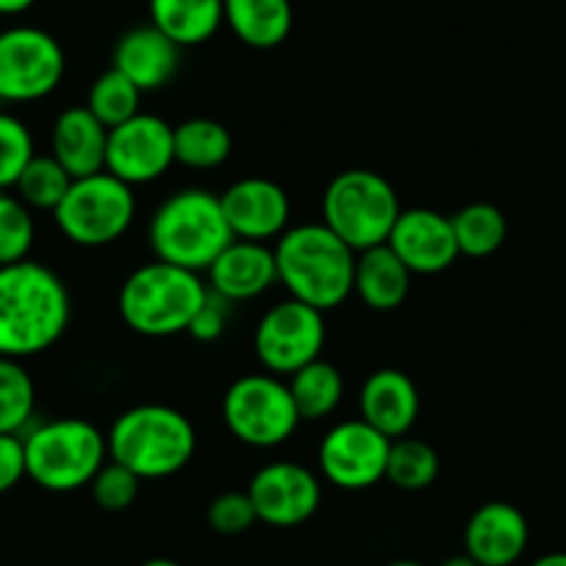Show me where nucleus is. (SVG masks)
Segmentation results:
<instances>
[{"label": "nucleus", "mask_w": 566, "mask_h": 566, "mask_svg": "<svg viewBox=\"0 0 566 566\" xmlns=\"http://www.w3.org/2000/svg\"><path fill=\"white\" fill-rule=\"evenodd\" d=\"M73 317L67 283L40 261L0 266V356L23 358L51 350Z\"/></svg>", "instance_id": "nucleus-1"}, {"label": "nucleus", "mask_w": 566, "mask_h": 566, "mask_svg": "<svg viewBox=\"0 0 566 566\" xmlns=\"http://www.w3.org/2000/svg\"><path fill=\"white\" fill-rule=\"evenodd\" d=\"M272 250L277 283H283L295 301L319 312H334L353 295L356 250L347 248L325 222L286 228Z\"/></svg>", "instance_id": "nucleus-2"}, {"label": "nucleus", "mask_w": 566, "mask_h": 566, "mask_svg": "<svg viewBox=\"0 0 566 566\" xmlns=\"http://www.w3.org/2000/svg\"><path fill=\"white\" fill-rule=\"evenodd\" d=\"M106 442L108 459L134 472L139 481H161L178 475L195 459L198 433L178 408L145 402L114 419Z\"/></svg>", "instance_id": "nucleus-3"}, {"label": "nucleus", "mask_w": 566, "mask_h": 566, "mask_svg": "<svg viewBox=\"0 0 566 566\" xmlns=\"http://www.w3.org/2000/svg\"><path fill=\"white\" fill-rule=\"evenodd\" d=\"M209 295L200 272L150 261L130 272L119 286L117 312L134 334L148 339L187 334L195 314Z\"/></svg>", "instance_id": "nucleus-4"}, {"label": "nucleus", "mask_w": 566, "mask_h": 566, "mask_svg": "<svg viewBox=\"0 0 566 566\" xmlns=\"http://www.w3.org/2000/svg\"><path fill=\"white\" fill-rule=\"evenodd\" d=\"M231 239L220 195L198 187L170 195L148 226V244L156 259L192 272L209 270Z\"/></svg>", "instance_id": "nucleus-5"}, {"label": "nucleus", "mask_w": 566, "mask_h": 566, "mask_svg": "<svg viewBox=\"0 0 566 566\" xmlns=\"http://www.w3.org/2000/svg\"><path fill=\"white\" fill-rule=\"evenodd\" d=\"M25 475L45 492L67 494L90 486L108 461L101 428L81 417L48 419L23 433Z\"/></svg>", "instance_id": "nucleus-6"}, {"label": "nucleus", "mask_w": 566, "mask_h": 566, "mask_svg": "<svg viewBox=\"0 0 566 566\" xmlns=\"http://www.w3.org/2000/svg\"><path fill=\"white\" fill-rule=\"evenodd\" d=\"M400 211L397 189L373 170L339 172L323 195V222L356 253L386 244Z\"/></svg>", "instance_id": "nucleus-7"}, {"label": "nucleus", "mask_w": 566, "mask_h": 566, "mask_svg": "<svg viewBox=\"0 0 566 566\" xmlns=\"http://www.w3.org/2000/svg\"><path fill=\"white\" fill-rule=\"evenodd\" d=\"M222 419L237 442L255 450H272L295 437L303 422L281 375H242L222 397Z\"/></svg>", "instance_id": "nucleus-8"}, {"label": "nucleus", "mask_w": 566, "mask_h": 566, "mask_svg": "<svg viewBox=\"0 0 566 566\" xmlns=\"http://www.w3.org/2000/svg\"><path fill=\"white\" fill-rule=\"evenodd\" d=\"M136 217L134 187L112 172L75 178L53 211L59 231L78 248H106L117 242Z\"/></svg>", "instance_id": "nucleus-9"}, {"label": "nucleus", "mask_w": 566, "mask_h": 566, "mask_svg": "<svg viewBox=\"0 0 566 566\" xmlns=\"http://www.w3.org/2000/svg\"><path fill=\"white\" fill-rule=\"evenodd\" d=\"M67 70L62 45L48 31L14 25L0 31V101L34 103L59 90Z\"/></svg>", "instance_id": "nucleus-10"}, {"label": "nucleus", "mask_w": 566, "mask_h": 566, "mask_svg": "<svg viewBox=\"0 0 566 566\" xmlns=\"http://www.w3.org/2000/svg\"><path fill=\"white\" fill-rule=\"evenodd\" d=\"M325 347V312L306 303L281 301L261 314L253 334V350L272 375H295L317 361Z\"/></svg>", "instance_id": "nucleus-11"}, {"label": "nucleus", "mask_w": 566, "mask_h": 566, "mask_svg": "<svg viewBox=\"0 0 566 566\" xmlns=\"http://www.w3.org/2000/svg\"><path fill=\"white\" fill-rule=\"evenodd\" d=\"M391 439L358 419L334 424L317 450V464L325 481L345 492H364L386 478Z\"/></svg>", "instance_id": "nucleus-12"}, {"label": "nucleus", "mask_w": 566, "mask_h": 566, "mask_svg": "<svg viewBox=\"0 0 566 566\" xmlns=\"http://www.w3.org/2000/svg\"><path fill=\"white\" fill-rule=\"evenodd\" d=\"M176 165L172 125L156 114H136L128 123L108 128L106 172L128 187L159 181Z\"/></svg>", "instance_id": "nucleus-13"}, {"label": "nucleus", "mask_w": 566, "mask_h": 566, "mask_svg": "<svg viewBox=\"0 0 566 566\" xmlns=\"http://www.w3.org/2000/svg\"><path fill=\"white\" fill-rule=\"evenodd\" d=\"M248 494L259 522L272 527H297L317 514L323 483L297 461H272L255 472Z\"/></svg>", "instance_id": "nucleus-14"}, {"label": "nucleus", "mask_w": 566, "mask_h": 566, "mask_svg": "<svg viewBox=\"0 0 566 566\" xmlns=\"http://www.w3.org/2000/svg\"><path fill=\"white\" fill-rule=\"evenodd\" d=\"M220 203L233 239L270 242L290 228V195L270 178H239L220 195Z\"/></svg>", "instance_id": "nucleus-15"}, {"label": "nucleus", "mask_w": 566, "mask_h": 566, "mask_svg": "<svg viewBox=\"0 0 566 566\" xmlns=\"http://www.w3.org/2000/svg\"><path fill=\"white\" fill-rule=\"evenodd\" d=\"M386 244L413 275H439L461 255L453 222L433 209H402Z\"/></svg>", "instance_id": "nucleus-16"}, {"label": "nucleus", "mask_w": 566, "mask_h": 566, "mask_svg": "<svg viewBox=\"0 0 566 566\" xmlns=\"http://www.w3.org/2000/svg\"><path fill=\"white\" fill-rule=\"evenodd\" d=\"M531 542V525L516 505L494 500L472 511L464 527L467 555L478 566H514Z\"/></svg>", "instance_id": "nucleus-17"}, {"label": "nucleus", "mask_w": 566, "mask_h": 566, "mask_svg": "<svg viewBox=\"0 0 566 566\" xmlns=\"http://www.w3.org/2000/svg\"><path fill=\"white\" fill-rule=\"evenodd\" d=\"M206 275H209V290L226 297L228 303L255 301L277 283L275 250L266 242L231 239Z\"/></svg>", "instance_id": "nucleus-18"}, {"label": "nucleus", "mask_w": 566, "mask_h": 566, "mask_svg": "<svg viewBox=\"0 0 566 566\" xmlns=\"http://www.w3.org/2000/svg\"><path fill=\"white\" fill-rule=\"evenodd\" d=\"M358 417L391 442L408 437L419 417L417 384L402 369H378L358 391Z\"/></svg>", "instance_id": "nucleus-19"}, {"label": "nucleus", "mask_w": 566, "mask_h": 566, "mask_svg": "<svg viewBox=\"0 0 566 566\" xmlns=\"http://www.w3.org/2000/svg\"><path fill=\"white\" fill-rule=\"evenodd\" d=\"M178 67H181V48L161 34L154 23L125 31L114 48V70L134 81L142 92L167 86L178 75Z\"/></svg>", "instance_id": "nucleus-20"}, {"label": "nucleus", "mask_w": 566, "mask_h": 566, "mask_svg": "<svg viewBox=\"0 0 566 566\" xmlns=\"http://www.w3.org/2000/svg\"><path fill=\"white\" fill-rule=\"evenodd\" d=\"M108 128L86 106H70L51 130V156L73 178L106 170Z\"/></svg>", "instance_id": "nucleus-21"}, {"label": "nucleus", "mask_w": 566, "mask_h": 566, "mask_svg": "<svg viewBox=\"0 0 566 566\" xmlns=\"http://www.w3.org/2000/svg\"><path fill=\"white\" fill-rule=\"evenodd\" d=\"M413 272L397 259L389 244H378L356 253L353 292L373 312H395L411 292Z\"/></svg>", "instance_id": "nucleus-22"}, {"label": "nucleus", "mask_w": 566, "mask_h": 566, "mask_svg": "<svg viewBox=\"0 0 566 566\" xmlns=\"http://www.w3.org/2000/svg\"><path fill=\"white\" fill-rule=\"evenodd\" d=\"M222 18L242 45L272 51L292 34V0H222Z\"/></svg>", "instance_id": "nucleus-23"}, {"label": "nucleus", "mask_w": 566, "mask_h": 566, "mask_svg": "<svg viewBox=\"0 0 566 566\" xmlns=\"http://www.w3.org/2000/svg\"><path fill=\"white\" fill-rule=\"evenodd\" d=\"M150 23L181 51L203 45L226 23L222 0H150Z\"/></svg>", "instance_id": "nucleus-24"}, {"label": "nucleus", "mask_w": 566, "mask_h": 566, "mask_svg": "<svg viewBox=\"0 0 566 566\" xmlns=\"http://www.w3.org/2000/svg\"><path fill=\"white\" fill-rule=\"evenodd\" d=\"M176 161L189 170H217L231 159V130L211 117L184 119L172 128Z\"/></svg>", "instance_id": "nucleus-25"}, {"label": "nucleus", "mask_w": 566, "mask_h": 566, "mask_svg": "<svg viewBox=\"0 0 566 566\" xmlns=\"http://www.w3.org/2000/svg\"><path fill=\"white\" fill-rule=\"evenodd\" d=\"M286 384H290L292 400H295L303 422H317V419L331 417L345 397V378L334 364L323 361V358L297 369Z\"/></svg>", "instance_id": "nucleus-26"}, {"label": "nucleus", "mask_w": 566, "mask_h": 566, "mask_svg": "<svg viewBox=\"0 0 566 566\" xmlns=\"http://www.w3.org/2000/svg\"><path fill=\"white\" fill-rule=\"evenodd\" d=\"M450 222H453L459 253L467 255V259H489L509 239L505 214L494 203H483V200L450 214Z\"/></svg>", "instance_id": "nucleus-27"}, {"label": "nucleus", "mask_w": 566, "mask_h": 566, "mask_svg": "<svg viewBox=\"0 0 566 566\" xmlns=\"http://www.w3.org/2000/svg\"><path fill=\"white\" fill-rule=\"evenodd\" d=\"M439 470H442V461L433 444L413 437H400L391 442L389 459H386V481L395 483L402 492H422L433 486Z\"/></svg>", "instance_id": "nucleus-28"}, {"label": "nucleus", "mask_w": 566, "mask_h": 566, "mask_svg": "<svg viewBox=\"0 0 566 566\" xmlns=\"http://www.w3.org/2000/svg\"><path fill=\"white\" fill-rule=\"evenodd\" d=\"M36 411V386L18 358L0 356V433L23 437Z\"/></svg>", "instance_id": "nucleus-29"}, {"label": "nucleus", "mask_w": 566, "mask_h": 566, "mask_svg": "<svg viewBox=\"0 0 566 566\" xmlns=\"http://www.w3.org/2000/svg\"><path fill=\"white\" fill-rule=\"evenodd\" d=\"M142 95H145V92H142L134 81H128L119 70L112 67L95 78L90 97H86V108H90L106 128H117V125L128 123L130 117L139 114Z\"/></svg>", "instance_id": "nucleus-30"}, {"label": "nucleus", "mask_w": 566, "mask_h": 566, "mask_svg": "<svg viewBox=\"0 0 566 566\" xmlns=\"http://www.w3.org/2000/svg\"><path fill=\"white\" fill-rule=\"evenodd\" d=\"M73 181L75 178L51 154L34 156L23 170V176H20V181L14 184V195L29 209L51 211L53 214L56 206L64 200V195H67V189L73 187Z\"/></svg>", "instance_id": "nucleus-31"}, {"label": "nucleus", "mask_w": 566, "mask_h": 566, "mask_svg": "<svg viewBox=\"0 0 566 566\" xmlns=\"http://www.w3.org/2000/svg\"><path fill=\"white\" fill-rule=\"evenodd\" d=\"M34 217L12 192H0V266L29 259L34 248Z\"/></svg>", "instance_id": "nucleus-32"}, {"label": "nucleus", "mask_w": 566, "mask_h": 566, "mask_svg": "<svg viewBox=\"0 0 566 566\" xmlns=\"http://www.w3.org/2000/svg\"><path fill=\"white\" fill-rule=\"evenodd\" d=\"M34 156V136L29 125L14 114L0 112V192L14 189Z\"/></svg>", "instance_id": "nucleus-33"}, {"label": "nucleus", "mask_w": 566, "mask_h": 566, "mask_svg": "<svg viewBox=\"0 0 566 566\" xmlns=\"http://www.w3.org/2000/svg\"><path fill=\"white\" fill-rule=\"evenodd\" d=\"M139 483L142 481L134 472L108 459L106 464L101 467V472L92 478V500H95L97 509L117 514V511H125L134 505L136 494H139Z\"/></svg>", "instance_id": "nucleus-34"}, {"label": "nucleus", "mask_w": 566, "mask_h": 566, "mask_svg": "<svg viewBox=\"0 0 566 566\" xmlns=\"http://www.w3.org/2000/svg\"><path fill=\"white\" fill-rule=\"evenodd\" d=\"M206 522L220 536H239V533H248L259 522V516L248 492H222L209 503Z\"/></svg>", "instance_id": "nucleus-35"}, {"label": "nucleus", "mask_w": 566, "mask_h": 566, "mask_svg": "<svg viewBox=\"0 0 566 566\" xmlns=\"http://www.w3.org/2000/svg\"><path fill=\"white\" fill-rule=\"evenodd\" d=\"M228 317H231V303H228L226 297L217 295V292L209 290V295H206L203 306H200L198 314H195L187 334L192 336L195 342L209 345V342H217L222 334H226Z\"/></svg>", "instance_id": "nucleus-36"}, {"label": "nucleus", "mask_w": 566, "mask_h": 566, "mask_svg": "<svg viewBox=\"0 0 566 566\" xmlns=\"http://www.w3.org/2000/svg\"><path fill=\"white\" fill-rule=\"evenodd\" d=\"M25 475V448L23 437L0 433V494L12 492Z\"/></svg>", "instance_id": "nucleus-37"}, {"label": "nucleus", "mask_w": 566, "mask_h": 566, "mask_svg": "<svg viewBox=\"0 0 566 566\" xmlns=\"http://www.w3.org/2000/svg\"><path fill=\"white\" fill-rule=\"evenodd\" d=\"M36 0H0V14L3 18H14V14H23L34 7Z\"/></svg>", "instance_id": "nucleus-38"}, {"label": "nucleus", "mask_w": 566, "mask_h": 566, "mask_svg": "<svg viewBox=\"0 0 566 566\" xmlns=\"http://www.w3.org/2000/svg\"><path fill=\"white\" fill-rule=\"evenodd\" d=\"M531 566H566V553H547L533 560Z\"/></svg>", "instance_id": "nucleus-39"}, {"label": "nucleus", "mask_w": 566, "mask_h": 566, "mask_svg": "<svg viewBox=\"0 0 566 566\" xmlns=\"http://www.w3.org/2000/svg\"><path fill=\"white\" fill-rule=\"evenodd\" d=\"M439 566H478V564L464 553V555H450V558H444Z\"/></svg>", "instance_id": "nucleus-40"}, {"label": "nucleus", "mask_w": 566, "mask_h": 566, "mask_svg": "<svg viewBox=\"0 0 566 566\" xmlns=\"http://www.w3.org/2000/svg\"><path fill=\"white\" fill-rule=\"evenodd\" d=\"M139 566H181V564H178V560H172V558H150V560H145V564H139Z\"/></svg>", "instance_id": "nucleus-41"}, {"label": "nucleus", "mask_w": 566, "mask_h": 566, "mask_svg": "<svg viewBox=\"0 0 566 566\" xmlns=\"http://www.w3.org/2000/svg\"><path fill=\"white\" fill-rule=\"evenodd\" d=\"M386 566H422V564H417V560H391V564Z\"/></svg>", "instance_id": "nucleus-42"}]
</instances>
